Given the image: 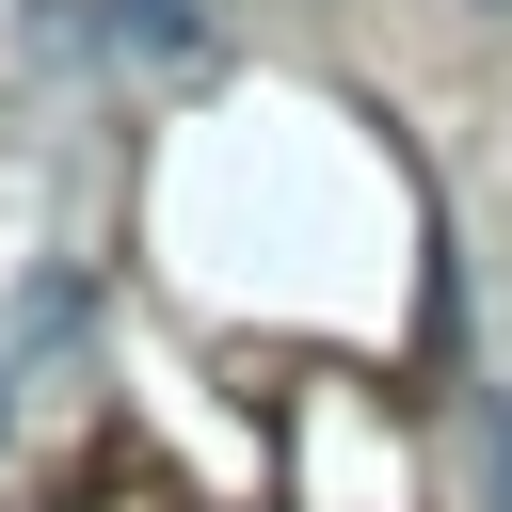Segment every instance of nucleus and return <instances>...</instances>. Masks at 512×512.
Wrapping results in <instances>:
<instances>
[{
	"instance_id": "f257e3e1",
	"label": "nucleus",
	"mask_w": 512,
	"mask_h": 512,
	"mask_svg": "<svg viewBox=\"0 0 512 512\" xmlns=\"http://www.w3.org/2000/svg\"><path fill=\"white\" fill-rule=\"evenodd\" d=\"M112 48H128V64H160V80H192L224 32H208V0H112Z\"/></svg>"
},
{
	"instance_id": "f03ea898",
	"label": "nucleus",
	"mask_w": 512,
	"mask_h": 512,
	"mask_svg": "<svg viewBox=\"0 0 512 512\" xmlns=\"http://www.w3.org/2000/svg\"><path fill=\"white\" fill-rule=\"evenodd\" d=\"M480 480H496V512H512V384H496V416H480Z\"/></svg>"
}]
</instances>
